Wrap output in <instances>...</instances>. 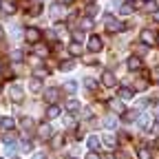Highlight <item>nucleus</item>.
Segmentation results:
<instances>
[{"label":"nucleus","mask_w":159,"mask_h":159,"mask_svg":"<svg viewBox=\"0 0 159 159\" xmlns=\"http://www.w3.org/2000/svg\"><path fill=\"white\" fill-rule=\"evenodd\" d=\"M86 2H95V0H86Z\"/></svg>","instance_id":"obj_45"},{"label":"nucleus","mask_w":159,"mask_h":159,"mask_svg":"<svg viewBox=\"0 0 159 159\" xmlns=\"http://www.w3.org/2000/svg\"><path fill=\"white\" fill-rule=\"evenodd\" d=\"M40 38H42V33H40V29H35V27H29V29L25 31V40H27V42H31V44H38Z\"/></svg>","instance_id":"obj_2"},{"label":"nucleus","mask_w":159,"mask_h":159,"mask_svg":"<svg viewBox=\"0 0 159 159\" xmlns=\"http://www.w3.org/2000/svg\"><path fill=\"white\" fill-rule=\"evenodd\" d=\"M80 27H82V29H91V27H93V20H91V18H82Z\"/></svg>","instance_id":"obj_30"},{"label":"nucleus","mask_w":159,"mask_h":159,"mask_svg":"<svg viewBox=\"0 0 159 159\" xmlns=\"http://www.w3.org/2000/svg\"><path fill=\"white\" fill-rule=\"evenodd\" d=\"M57 2H60V5H62V7H66V5H73V2H75V0H57Z\"/></svg>","instance_id":"obj_38"},{"label":"nucleus","mask_w":159,"mask_h":159,"mask_svg":"<svg viewBox=\"0 0 159 159\" xmlns=\"http://www.w3.org/2000/svg\"><path fill=\"white\" fill-rule=\"evenodd\" d=\"M29 89H31V93H40V91H42V82H40V77H31L29 80Z\"/></svg>","instance_id":"obj_10"},{"label":"nucleus","mask_w":159,"mask_h":159,"mask_svg":"<svg viewBox=\"0 0 159 159\" xmlns=\"http://www.w3.org/2000/svg\"><path fill=\"white\" fill-rule=\"evenodd\" d=\"M0 7H2L7 13H13L16 11V5H11V2H5V5H0Z\"/></svg>","instance_id":"obj_33"},{"label":"nucleus","mask_w":159,"mask_h":159,"mask_svg":"<svg viewBox=\"0 0 159 159\" xmlns=\"http://www.w3.org/2000/svg\"><path fill=\"white\" fill-rule=\"evenodd\" d=\"M35 55L47 57V55H49V47H47V44H35Z\"/></svg>","instance_id":"obj_13"},{"label":"nucleus","mask_w":159,"mask_h":159,"mask_svg":"<svg viewBox=\"0 0 159 159\" xmlns=\"http://www.w3.org/2000/svg\"><path fill=\"white\" fill-rule=\"evenodd\" d=\"M139 40L146 44V47H152V44H157V35L150 31V29H144L142 33H139Z\"/></svg>","instance_id":"obj_3"},{"label":"nucleus","mask_w":159,"mask_h":159,"mask_svg":"<svg viewBox=\"0 0 159 159\" xmlns=\"http://www.w3.org/2000/svg\"><path fill=\"white\" fill-rule=\"evenodd\" d=\"M104 22H106V31L108 33H117V31H124V22H119V20H115L111 13L104 16Z\"/></svg>","instance_id":"obj_1"},{"label":"nucleus","mask_w":159,"mask_h":159,"mask_svg":"<svg viewBox=\"0 0 159 159\" xmlns=\"http://www.w3.org/2000/svg\"><path fill=\"white\" fill-rule=\"evenodd\" d=\"M102 84H104V86H108V89L117 84V77H115V73H113V71H104V73H102Z\"/></svg>","instance_id":"obj_5"},{"label":"nucleus","mask_w":159,"mask_h":159,"mask_svg":"<svg viewBox=\"0 0 159 159\" xmlns=\"http://www.w3.org/2000/svg\"><path fill=\"white\" fill-rule=\"evenodd\" d=\"M148 130H150V133H152V135H159V124H152V126H150V128H148Z\"/></svg>","instance_id":"obj_37"},{"label":"nucleus","mask_w":159,"mask_h":159,"mask_svg":"<svg viewBox=\"0 0 159 159\" xmlns=\"http://www.w3.org/2000/svg\"><path fill=\"white\" fill-rule=\"evenodd\" d=\"M55 35H60V40H64L66 38V27L64 25H57L55 27Z\"/></svg>","instance_id":"obj_25"},{"label":"nucleus","mask_w":159,"mask_h":159,"mask_svg":"<svg viewBox=\"0 0 159 159\" xmlns=\"http://www.w3.org/2000/svg\"><path fill=\"white\" fill-rule=\"evenodd\" d=\"M22 128H25V133H31V128H33V119L31 117H22Z\"/></svg>","instance_id":"obj_20"},{"label":"nucleus","mask_w":159,"mask_h":159,"mask_svg":"<svg viewBox=\"0 0 159 159\" xmlns=\"http://www.w3.org/2000/svg\"><path fill=\"white\" fill-rule=\"evenodd\" d=\"M2 35H5V31H2V27H0V38H2Z\"/></svg>","instance_id":"obj_43"},{"label":"nucleus","mask_w":159,"mask_h":159,"mask_svg":"<svg viewBox=\"0 0 159 159\" xmlns=\"http://www.w3.org/2000/svg\"><path fill=\"white\" fill-rule=\"evenodd\" d=\"M73 69V62H62V71H71Z\"/></svg>","instance_id":"obj_36"},{"label":"nucleus","mask_w":159,"mask_h":159,"mask_svg":"<svg viewBox=\"0 0 159 159\" xmlns=\"http://www.w3.org/2000/svg\"><path fill=\"white\" fill-rule=\"evenodd\" d=\"M104 144H106L108 148H115V146H117V139H115V135L106 133V135H104Z\"/></svg>","instance_id":"obj_14"},{"label":"nucleus","mask_w":159,"mask_h":159,"mask_svg":"<svg viewBox=\"0 0 159 159\" xmlns=\"http://www.w3.org/2000/svg\"><path fill=\"white\" fill-rule=\"evenodd\" d=\"M137 124H139V128H148L150 126V119L144 115V117H137Z\"/></svg>","instance_id":"obj_26"},{"label":"nucleus","mask_w":159,"mask_h":159,"mask_svg":"<svg viewBox=\"0 0 159 159\" xmlns=\"http://www.w3.org/2000/svg\"><path fill=\"white\" fill-rule=\"evenodd\" d=\"M75 89H77V84L73 82V80H69V82H64V91H66V93H75Z\"/></svg>","instance_id":"obj_28"},{"label":"nucleus","mask_w":159,"mask_h":159,"mask_svg":"<svg viewBox=\"0 0 159 159\" xmlns=\"http://www.w3.org/2000/svg\"><path fill=\"white\" fill-rule=\"evenodd\" d=\"M11 60H13V62H20V60H22V51H13L11 53Z\"/></svg>","instance_id":"obj_34"},{"label":"nucleus","mask_w":159,"mask_h":159,"mask_svg":"<svg viewBox=\"0 0 159 159\" xmlns=\"http://www.w3.org/2000/svg\"><path fill=\"white\" fill-rule=\"evenodd\" d=\"M128 2H135V0H128Z\"/></svg>","instance_id":"obj_46"},{"label":"nucleus","mask_w":159,"mask_h":159,"mask_svg":"<svg viewBox=\"0 0 159 159\" xmlns=\"http://www.w3.org/2000/svg\"><path fill=\"white\" fill-rule=\"evenodd\" d=\"M33 159H44V157H42V155H35V157H33Z\"/></svg>","instance_id":"obj_42"},{"label":"nucleus","mask_w":159,"mask_h":159,"mask_svg":"<svg viewBox=\"0 0 159 159\" xmlns=\"http://www.w3.org/2000/svg\"><path fill=\"white\" fill-rule=\"evenodd\" d=\"M66 111L69 113H77L80 111V102H77V99H71V102L66 104Z\"/></svg>","instance_id":"obj_23"},{"label":"nucleus","mask_w":159,"mask_h":159,"mask_svg":"<svg viewBox=\"0 0 159 159\" xmlns=\"http://www.w3.org/2000/svg\"><path fill=\"white\" fill-rule=\"evenodd\" d=\"M2 139H5V144H16V135L13 133H7Z\"/></svg>","instance_id":"obj_31"},{"label":"nucleus","mask_w":159,"mask_h":159,"mask_svg":"<svg viewBox=\"0 0 159 159\" xmlns=\"http://www.w3.org/2000/svg\"><path fill=\"white\" fill-rule=\"evenodd\" d=\"M155 20H157V22H159V9L155 11Z\"/></svg>","instance_id":"obj_41"},{"label":"nucleus","mask_w":159,"mask_h":159,"mask_svg":"<svg viewBox=\"0 0 159 159\" xmlns=\"http://www.w3.org/2000/svg\"><path fill=\"white\" fill-rule=\"evenodd\" d=\"M53 16H62V9H60V7H53Z\"/></svg>","instance_id":"obj_40"},{"label":"nucleus","mask_w":159,"mask_h":159,"mask_svg":"<svg viewBox=\"0 0 159 159\" xmlns=\"http://www.w3.org/2000/svg\"><path fill=\"white\" fill-rule=\"evenodd\" d=\"M9 97H11V102H22L25 93H22V89H20V86H11V89H9Z\"/></svg>","instance_id":"obj_8"},{"label":"nucleus","mask_w":159,"mask_h":159,"mask_svg":"<svg viewBox=\"0 0 159 159\" xmlns=\"http://www.w3.org/2000/svg\"><path fill=\"white\" fill-rule=\"evenodd\" d=\"M119 13H122V16L133 13V5H122V7H119Z\"/></svg>","instance_id":"obj_29"},{"label":"nucleus","mask_w":159,"mask_h":159,"mask_svg":"<svg viewBox=\"0 0 159 159\" xmlns=\"http://www.w3.org/2000/svg\"><path fill=\"white\" fill-rule=\"evenodd\" d=\"M0 159H2V157H0Z\"/></svg>","instance_id":"obj_49"},{"label":"nucleus","mask_w":159,"mask_h":159,"mask_svg":"<svg viewBox=\"0 0 159 159\" xmlns=\"http://www.w3.org/2000/svg\"><path fill=\"white\" fill-rule=\"evenodd\" d=\"M102 124H104L106 128H115V126H117V119H115L113 115H108V117H104V119H102Z\"/></svg>","instance_id":"obj_17"},{"label":"nucleus","mask_w":159,"mask_h":159,"mask_svg":"<svg viewBox=\"0 0 159 159\" xmlns=\"http://www.w3.org/2000/svg\"><path fill=\"white\" fill-rule=\"evenodd\" d=\"M60 115V108L55 106V104H51L49 108H47V119H53V117H57Z\"/></svg>","instance_id":"obj_19"},{"label":"nucleus","mask_w":159,"mask_h":159,"mask_svg":"<svg viewBox=\"0 0 159 159\" xmlns=\"http://www.w3.org/2000/svg\"><path fill=\"white\" fill-rule=\"evenodd\" d=\"M144 11L146 13H155L157 11V2H155V0H148V2L144 5Z\"/></svg>","instance_id":"obj_22"},{"label":"nucleus","mask_w":159,"mask_h":159,"mask_svg":"<svg viewBox=\"0 0 159 159\" xmlns=\"http://www.w3.org/2000/svg\"><path fill=\"white\" fill-rule=\"evenodd\" d=\"M38 135H40V139H44V142H47V139L53 137V128H51L49 124H42V126L38 128Z\"/></svg>","instance_id":"obj_6"},{"label":"nucleus","mask_w":159,"mask_h":159,"mask_svg":"<svg viewBox=\"0 0 159 159\" xmlns=\"http://www.w3.org/2000/svg\"><path fill=\"white\" fill-rule=\"evenodd\" d=\"M62 142H64V139H62V135H53V137H51V144H53V148H60V146H62Z\"/></svg>","instance_id":"obj_27"},{"label":"nucleus","mask_w":159,"mask_h":159,"mask_svg":"<svg viewBox=\"0 0 159 159\" xmlns=\"http://www.w3.org/2000/svg\"><path fill=\"white\" fill-rule=\"evenodd\" d=\"M57 97H60V91H57V89H47V91H44L47 104H55V102H57Z\"/></svg>","instance_id":"obj_7"},{"label":"nucleus","mask_w":159,"mask_h":159,"mask_svg":"<svg viewBox=\"0 0 159 159\" xmlns=\"http://www.w3.org/2000/svg\"><path fill=\"white\" fill-rule=\"evenodd\" d=\"M0 122H2V119H0Z\"/></svg>","instance_id":"obj_48"},{"label":"nucleus","mask_w":159,"mask_h":159,"mask_svg":"<svg viewBox=\"0 0 159 159\" xmlns=\"http://www.w3.org/2000/svg\"><path fill=\"white\" fill-rule=\"evenodd\" d=\"M86 144H89V148H91V150H97V148H99V137H95V135H91Z\"/></svg>","instance_id":"obj_21"},{"label":"nucleus","mask_w":159,"mask_h":159,"mask_svg":"<svg viewBox=\"0 0 159 159\" xmlns=\"http://www.w3.org/2000/svg\"><path fill=\"white\" fill-rule=\"evenodd\" d=\"M144 2H148V0H144Z\"/></svg>","instance_id":"obj_47"},{"label":"nucleus","mask_w":159,"mask_h":159,"mask_svg":"<svg viewBox=\"0 0 159 159\" xmlns=\"http://www.w3.org/2000/svg\"><path fill=\"white\" fill-rule=\"evenodd\" d=\"M137 159H152L150 148H139V150H137Z\"/></svg>","instance_id":"obj_15"},{"label":"nucleus","mask_w":159,"mask_h":159,"mask_svg":"<svg viewBox=\"0 0 159 159\" xmlns=\"http://www.w3.org/2000/svg\"><path fill=\"white\" fill-rule=\"evenodd\" d=\"M86 159H99V155L93 150V152H89V157H86Z\"/></svg>","instance_id":"obj_39"},{"label":"nucleus","mask_w":159,"mask_h":159,"mask_svg":"<svg viewBox=\"0 0 159 159\" xmlns=\"http://www.w3.org/2000/svg\"><path fill=\"white\" fill-rule=\"evenodd\" d=\"M111 108H113V113H119V115L126 111V108H124V104L119 102V99H113V102H111Z\"/></svg>","instance_id":"obj_12"},{"label":"nucleus","mask_w":159,"mask_h":159,"mask_svg":"<svg viewBox=\"0 0 159 159\" xmlns=\"http://www.w3.org/2000/svg\"><path fill=\"white\" fill-rule=\"evenodd\" d=\"M73 38H75V42H82V40H84V33H82V31H75Z\"/></svg>","instance_id":"obj_35"},{"label":"nucleus","mask_w":159,"mask_h":159,"mask_svg":"<svg viewBox=\"0 0 159 159\" xmlns=\"http://www.w3.org/2000/svg\"><path fill=\"white\" fill-rule=\"evenodd\" d=\"M29 11H31V16H38L40 11H42V5H40V2H35V5H33V7H31Z\"/></svg>","instance_id":"obj_32"},{"label":"nucleus","mask_w":159,"mask_h":159,"mask_svg":"<svg viewBox=\"0 0 159 159\" xmlns=\"http://www.w3.org/2000/svg\"><path fill=\"white\" fill-rule=\"evenodd\" d=\"M119 97H122V99H130L133 97V89L130 86H122V89H119Z\"/></svg>","instance_id":"obj_16"},{"label":"nucleus","mask_w":159,"mask_h":159,"mask_svg":"<svg viewBox=\"0 0 159 159\" xmlns=\"http://www.w3.org/2000/svg\"><path fill=\"white\" fill-rule=\"evenodd\" d=\"M157 44H159V33H157Z\"/></svg>","instance_id":"obj_44"},{"label":"nucleus","mask_w":159,"mask_h":159,"mask_svg":"<svg viewBox=\"0 0 159 159\" xmlns=\"http://www.w3.org/2000/svg\"><path fill=\"white\" fill-rule=\"evenodd\" d=\"M126 66H128L130 71H139V69H142V60H139L137 55H130L128 62H126Z\"/></svg>","instance_id":"obj_9"},{"label":"nucleus","mask_w":159,"mask_h":159,"mask_svg":"<svg viewBox=\"0 0 159 159\" xmlns=\"http://www.w3.org/2000/svg\"><path fill=\"white\" fill-rule=\"evenodd\" d=\"M86 47H89L91 53H99V51H102V38H99V35H91Z\"/></svg>","instance_id":"obj_4"},{"label":"nucleus","mask_w":159,"mask_h":159,"mask_svg":"<svg viewBox=\"0 0 159 159\" xmlns=\"http://www.w3.org/2000/svg\"><path fill=\"white\" fill-rule=\"evenodd\" d=\"M69 53H71V55H82V53H84V47H82V42H71V47H69Z\"/></svg>","instance_id":"obj_11"},{"label":"nucleus","mask_w":159,"mask_h":159,"mask_svg":"<svg viewBox=\"0 0 159 159\" xmlns=\"http://www.w3.org/2000/svg\"><path fill=\"white\" fill-rule=\"evenodd\" d=\"M0 126H2L5 130H13V126H16V122H13V119H11V117H5V119H2V122H0Z\"/></svg>","instance_id":"obj_18"},{"label":"nucleus","mask_w":159,"mask_h":159,"mask_svg":"<svg viewBox=\"0 0 159 159\" xmlns=\"http://www.w3.org/2000/svg\"><path fill=\"white\" fill-rule=\"evenodd\" d=\"M84 89H89V91H97V82H95V80H91V77H86V80H84Z\"/></svg>","instance_id":"obj_24"}]
</instances>
